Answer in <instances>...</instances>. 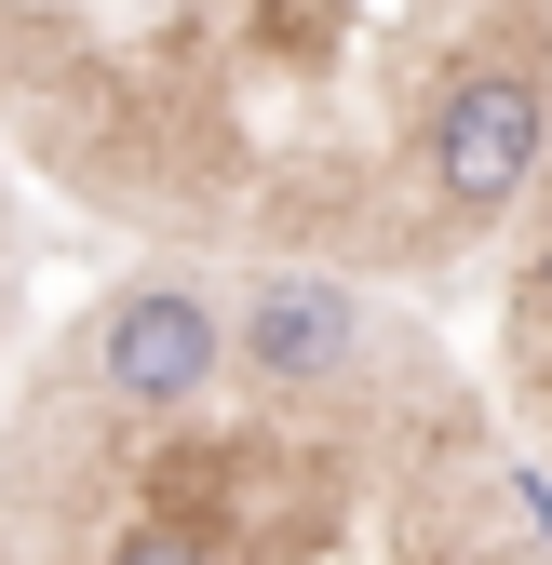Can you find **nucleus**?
<instances>
[{
  "mask_svg": "<svg viewBox=\"0 0 552 565\" xmlns=\"http://www.w3.org/2000/svg\"><path fill=\"white\" fill-rule=\"evenodd\" d=\"M230 364V310L202 282H135V297L95 310V391L135 404V417H189Z\"/></svg>",
  "mask_w": 552,
  "mask_h": 565,
  "instance_id": "f03ea898",
  "label": "nucleus"
},
{
  "mask_svg": "<svg viewBox=\"0 0 552 565\" xmlns=\"http://www.w3.org/2000/svg\"><path fill=\"white\" fill-rule=\"evenodd\" d=\"M230 350H243L256 391H323V377L364 364V310H351V282H323V269H269L230 310Z\"/></svg>",
  "mask_w": 552,
  "mask_h": 565,
  "instance_id": "7ed1b4c3",
  "label": "nucleus"
},
{
  "mask_svg": "<svg viewBox=\"0 0 552 565\" xmlns=\"http://www.w3.org/2000/svg\"><path fill=\"white\" fill-rule=\"evenodd\" d=\"M539 149H552V28H471V54H445L432 121H418V189L445 202V243L499 230Z\"/></svg>",
  "mask_w": 552,
  "mask_h": 565,
  "instance_id": "f257e3e1",
  "label": "nucleus"
},
{
  "mask_svg": "<svg viewBox=\"0 0 552 565\" xmlns=\"http://www.w3.org/2000/svg\"><path fill=\"white\" fill-rule=\"evenodd\" d=\"M108 565H230L216 539H202V525H176V512H149V525H121V552Z\"/></svg>",
  "mask_w": 552,
  "mask_h": 565,
  "instance_id": "20e7f679",
  "label": "nucleus"
}]
</instances>
